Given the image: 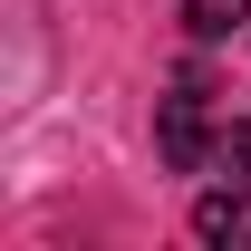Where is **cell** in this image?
Masks as SVG:
<instances>
[{
    "instance_id": "obj_1",
    "label": "cell",
    "mask_w": 251,
    "mask_h": 251,
    "mask_svg": "<svg viewBox=\"0 0 251 251\" xmlns=\"http://www.w3.org/2000/svg\"><path fill=\"white\" fill-rule=\"evenodd\" d=\"M155 145H164V164H174V174H203V164H213V87H203V77H174V97H164L155 106Z\"/></svg>"
},
{
    "instance_id": "obj_2",
    "label": "cell",
    "mask_w": 251,
    "mask_h": 251,
    "mask_svg": "<svg viewBox=\"0 0 251 251\" xmlns=\"http://www.w3.org/2000/svg\"><path fill=\"white\" fill-rule=\"evenodd\" d=\"M193 242H222V251H251V184L232 174L222 193H203L193 203Z\"/></svg>"
},
{
    "instance_id": "obj_3",
    "label": "cell",
    "mask_w": 251,
    "mask_h": 251,
    "mask_svg": "<svg viewBox=\"0 0 251 251\" xmlns=\"http://www.w3.org/2000/svg\"><path fill=\"white\" fill-rule=\"evenodd\" d=\"M232 20H251V0H184V29L193 39H232Z\"/></svg>"
},
{
    "instance_id": "obj_4",
    "label": "cell",
    "mask_w": 251,
    "mask_h": 251,
    "mask_svg": "<svg viewBox=\"0 0 251 251\" xmlns=\"http://www.w3.org/2000/svg\"><path fill=\"white\" fill-rule=\"evenodd\" d=\"M213 164H222V174H242V184H251V126H222V145H213Z\"/></svg>"
}]
</instances>
